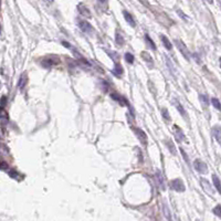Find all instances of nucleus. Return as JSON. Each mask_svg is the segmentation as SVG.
<instances>
[{
	"label": "nucleus",
	"mask_w": 221,
	"mask_h": 221,
	"mask_svg": "<svg viewBox=\"0 0 221 221\" xmlns=\"http://www.w3.org/2000/svg\"><path fill=\"white\" fill-rule=\"evenodd\" d=\"M169 186H170V188H171L172 190L178 191V192H183V191H185V185H184V183H183V180L180 179V178H176V179L171 180L170 184H169Z\"/></svg>",
	"instance_id": "obj_1"
},
{
	"label": "nucleus",
	"mask_w": 221,
	"mask_h": 221,
	"mask_svg": "<svg viewBox=\"0 0 221 221\" xmlns=\"http://www.w3.org/2000/svg\"><path fill=\"white\" fill-rule=\"evenodd\" d=\"M175 43H176L177 48L179 49V51L181 52V54L185 56V59H186L187 61L190 60V53H189V51H188L187 47H186L183 42L180 41V40H176V39H175Z\"/></svg>",
	"instance_id": "obj_2"
},
{
	"label": "nucleus",
	"mask_w": 221,
	"mask_h": 221,
	"mask_svg": "<svg viewBox=\"0 0 221 221\" xmlns=\"http://www.w3.org/2000/svg\"><path fill=\"white\" fill-rule=\"evenodd\" d=\"M194 167H195L196 170L198 172H200V174H207V172H208V167H207L206 163H203V161L200 160V159H196V160L194 161Z\"/></svg>",
	"instance_id": "obj_3"
},
{
	"label": "nucleus",
	"mask_w": 221,
	"mask_h": 221,
	"mask_svg": "<svg viewBox=\"0 0 221 221\" xmlns=\"http://www.w3.org/2000/svg\"><path fill=\"white\" fill-rule=\"evenodd\" d=\"M155 177H156V180H157V184H158V187L160 189L161 191H165L166 190V185H165V178L163 177L161 172L159 170L156 171L155 174Z\"/></svg>",
	"instance_id": "obj_4"
},
{
	"label": "nucleus",
	"mask_w": 221,
	"mask_h": 221,
	"mask_svg": "<svg viewBox=\"0 0 221 221\" xmlns=\"http://www.w3.org/2000/svg\"><path fill=\"white\" fill-rule=\"evenodd\" d=\"M133 131H134V133H135L136 136H137V138L140 140V143H142L143 145H146L147 144V135L144 133V131L139 129V128H133Z\"/></svg>",
	"instance_id": "obj_5"
},
{
	"label": "nucleus",
	"mask_w": 221,
	"mask_h": 221,
	"mask_svg": "<svg viewBox=\"0 0 221 221\" xmlns=\"http://www.w3.org/2000/svg\"><path fill=\"white\" fill-rule=\"evenodd\" d=\"M200 184H201V186H203V189L206 191L208 195H210V196L214 195V190H212L211 184H210L208 180L205 179V178H201V180H200Z\"/></svg>",
	"instance_id": "obj_6"
},
{
	"label": "nucleus",
	"mask_w": 221,
	"mask_h": 221,
	"mask_svg": "<svg viewBox=\"0 0 221 221\" xmlns=\"http://www.w3.org/2000/svg\"><path fill=\"white\" fill-rule=\"evenodd\" d=\"M59 62H60L59 58L55 55H53L52 58H47L45 60L42 61V65H43V67H47V68H49V67H51V65H53V64H58Z\"/></svg>",
	"instance_id": "obj_7"
},
{
	"label": "nucleus",
	"mask_w": 221,
	"mask_h": 221,
	"mask_svg": "<svg viewBox=\"0 0 221 221\" xmlns=\"http://www.w3.org/2000/svg\"><path fill=\"white\" fill-rule=\"evenodd\" d=\"M79 26H80V29H81L83 32H85V33H91V32H93V27L91 26L87 21H81Z\"/></svg>",
	"instance_id": "obj_8"
},
{
	"label": "nucleus",
	"mask_w": 221,
	"mask_h": 221,
	"mask_svg": "<svg viewBox=\"0 0 221 221\" xmlns=\"http://www.w3.org/2000/svg\"><path fill=\"white\" fill-rule=\"evenodd\" d=\"M174 129H175V137H176L177 140L178 142H184L185 139H186V137H185V134L183 133V131L178 126H175Z\"/></svg>",
	"instance_id": "obj_9"
},
{
	"label": "nucleus",
	"mask_w": 221,
	"mask_h": 221,
	"mask_svg": "<svg viewBox=\"0 0 221 221\" xmlns=\"http://www.w3.org/2000/svg\"><path fill=\"white\" fill-rule=\"evenodd\" d=\"M123 15H124V18H125V20H126V22L129 24V26L132 27H135L136 23H135V20H134V18H133V16L129 13V12H127L126 10H124L123 11Z\"/></svg>",
	"instance_id": "obj_10"
},
{
	"label": "nucleus",
	"mask_w": 221,
	"mask_h": 221,
	"mask_svg": "<svg viewBox=\"0 0 221 221\" xmlns=\"http://www.w3.org/2000/svg\"><path fill=\"white\" fill-rule=\"evenodd\" d=\"M123 72H124L123 67L120 63H115L114 69H113V74L115 75V76H117V78H120L122 74H123Z\"/></svg>",
	"instance_id": "obj_11"
},
{
	"label": "nucleus",
	"mask_w": 221,
	"mask_h": 221,
	"mask_svg": "<svg viewBox=\"0 0 221 221\" xmlns=\"http://www.w3.org/2000/svg\"><path fill=\"white\" fill-rule=\"evenodd\" d=\"M212 135L219 144H221V127L220 126H214L212 128Z\"/></svg>",
	"instance_id": "obj_12"
},
{
	"label": "nucleus",
	"mask_w": 221,
	"mask_h": 221,
	"mask_svg": "<svg viewBox=\"0 0 221 221\" xmlns=\"http://www.w3.org/2000/svg\"><path fill=\"white\" fill-rule=\"evenodd\" d=\"M78 9H79V12L82 16H84V17H91V12H90V10H89V8L85 7L83 4H80L79 6H78Z\"/></svg>",
	"instance_id": "obj_13"
},
{
	"label": "nucleus",
	"mask_w": 221,
	"mask_h": 221,
	"mask_svg": "<svg viewBox=\"0 0 221 221\" xmlns=\"http://www.w3.org/2000/svg\"><path fill=\"white\" fill-rule=\"evenodd\" d=\"M212 183H214V186L216 187L218 192L221 195V181H220V179L218 178L217 175H212Z\"/></svg>",
	"instance_id": "obj_14"
},
{
	"label": "nucleus",
	"mask_w": 221,
	"mask_h": 221,
	"mask_svg": "<svg viewBox=\"0 0 221 221\" xmlns=\"http://www.w3.org/2000/svg\"><path fill=\"white\" fill-rule=\"evenodd\" d=\"M160 39H161V42H163V44H164V47H165L166 49H167V50H171L172 49L171 43H170V41H169L168 39H167V37H165V35H163V34H161Z\"/></svg>",
	"instance_id": "obj_15"
},
{
	"label": "nucleus",
	"mask_w": 221,
	"mask_h": 221,
	"mask_svg": "<svg viewBox=\"0 0 221 221\" xmlns=\"http://www.w3.org/2000/svg\"><path fill=\"white\" fill-rule=\"evenodd\" d=\"M26 84H27V74H26V73H23V74H21L20 79H19V82H18L19 89H21V90H22L23 87L26 86Z\"/></svg>",
	"instance_id": "obj_16"
},
{
	"label": "nucleus",
	"mask_w": 221,
	"mask_h": 221,
	"mask_svg": "<svg viewBox=\"0 0 221 221\" xmlns=\"http://www.w3.org/2000/svg\"><path fill=\"white\" fill-rule=\"evenodd\" d=\"M112 98H113V100H115V101H118L122 105H128V103L126 102V100L124 98H122V96H120L118 94H112Z\"/></svg>",
	"instance_id": "obj_17"
},
{
	"label": "nucleus",
	"mask_w": 221,
	"mask_h": 221,
	"mask_svg": "<svg viewBox=\"0 0 221 221\" xmlns=\"http://www.w3.org/2000/svg\"><path fill=\"white\" fill-rule=\"evenodd\" d=\"M174 103H175V105H176L177 109H178V111L180 112V114H181V115H183L184 117H187V113H186V111L184 109V107H183V105L180 104V103H179L178 101H177V100H176L175 102H174Z\"/></svg>",
	"instance_id": "obj_18"
},
{
	"label": "nucleus",
	"mask_w": 221,
	"mask_h": 221,
	"mask_svg": "<svg viewBox=\"0 0 221 221\" xmlns=\"http://www.w3.org/2000/svg\"><path fill=\"white\" fill-rule=\"evenodd\" d=\"M115 42H116V44L118 45V47H120V45H123L124 43V38L123 35L120 33V32H116V37H115Z\"/></svg>",
	"instance_id": "obj_19"
},
{
	"label": "nucleus",
	"mask_w": 221,
	"mask_h": 221,
	"mask_svg": "<svg viewBox=\"0 0 221 221\" xmlns=\"http://www.w3.org/2000/svg\"><path fill=\"white\" fill-rule=\"evenodd\" d=\"M142 56H143V59L146 61L148 64H149V63L153 64L154 63V61H153V59H152V56H150L147 52H142Z\"/></svg>",
	"instance_id": "obj_20"
},
{
	"label": "nucleus",
	"mask_w": 221,
	"mask_h": 221,
	"mask_svg": "<svg viewBox=\"0 0 221 221\" xmlns=\"http://www.w3.org/2000/svg\"><path fill=\"white\" fill-rule=\"evenodd\" d=\"M8 114L6 112H4V109H1V123H2V125H6V123H8Z\"/></svg>",
	"instance_id": "obj_21"
},
{
	"label": "nucleus",
	"mask_w": 221,
	"mask_h": 221,
	"mask_svg": "<svg viewBox=\"0 0 221 221\" xmlns=\"http://www.w3.org/2000/svg\"><path fill=\"white\" fill-rule=\"evenodd\" d=\"M145 39H146L147 43L150 45V48H152L153 50H156V44H155V42L152 40V38H150L148 34H146V35H145Z\"/></svg>",
	"instance_id": "obj_22"
},
{
	"label": "nucleus",
	"mask_w": 221,
	"mask_h": 221,
	"mask_svg": "<svg viewBox=\"0 0 221 221\" xmlns=\"http://www.w3.org/2000/svg\"><path fill=\"white\" fill-rule=\"evenodd\" d=\"M211 104L214 105V107H216L217 109H221V103L218 98H211Z\"/></svg>",
	"instance_id": "obj_23"
},
{
	"label": "nucleus",
	"mask_w": 221,
	"mask_h": 221,
	"mask_svg": "<svg viewBox=\"0 0 221 221\" xmlns=\"http://www.w3.org/2000/svg\"><path fill=\"white\" fill-rule=\"evenodd\" d=\"M125 61H126L127 63L132 64L133 62H134V55H133L132 53H129V52L125 53Z\"/></svg>",
	"instance_id": "obj_24"
},
{
	"label": "nucleus",
	"mask_w": 221,
	"mask_h": 221,
	"mask_svg": "<svg viewBox=\"0 0 221 221\" xmlns=\"http://www.w3.org/2000/svg\"><path fill=\"white\" fill-rule=\"evenodd\" d=\"M199 98H200V102H201L203 106L207 107V106H208V104H209V100H208V98H207L206 95H200V96H199Z\"/></svg>",
	"instance_id": "obj_25"
},
{
	"label": "nucleus",
	"mask_w": 221,
	"mask_h": 221,
	"mask_svg": "<svg viewBox=\"0 0 221 221\" xmlns=\"http://www.w3.org/2000/svg\"><path fill=\"white\" fill-rule=\"evenodd\" d=\"M163 210H164V214H165V217L170 220V219H171V216H170L169 209H168V207L166 206V203H164V206H163Z\"/></svg>",
	"instance_id": "obj_26"
},
{
	"label": "nucleus",
	"mask_w": 221,
	"mask_h": 221,
	"mask_svg": "<svg viewBox=\"0 0 221 221\" xmlns=\"http://www.w3.org/2000/svg\"><path fill=\"white\" fill-rule=\"evenodd\" d=\"M214 214L217 216V217H220L221 218V206L219 205V206L214 207Z\"/></svg>",
	"instance_id": "obj_27"
},
{
	"label": "nucleus",
	"mask_w": 221,
	"mask_h": 221,
	"mask_svg": "<svg viewBox=\"0 0 221 221\" xmlns=\"http://www.w3.org/2000/svg\"><path fill=\"white\" fill-rule=\"evenodd\" d=\"M161 114H163V117L165 118L166 120H170V117H169V113L166 109H161Z\"/></svg>",
	"instance_id": "obj_28"
},
{
	"label": "nucleus",
	"mask_w": 221,
	"mask_h": 221,
	"mask_svg": "<svg viewBox=\"0 0 221 221\" xmlns=\"http://www.w3.org/2000/svg\"><path fill=\"white\" fill-rule=\"evenodd\" d=\"M180 153H181V155H183V157L185 158V160H186V163H187V164H189V158H188L187 154L185 153V152H184V149H183V148H180Z\"/></svg>",
	"instance_id": "obj_29"
},
{
	"label": "nucleus",
	"mask_w": 221,
	"mask_h": 221,
	"mask_svg": "<svg viewBox=\"0 0 221 221\" xmlns=\"http://www.w3.org/2000/svg\"><path fill=\"white\" fill-rule=\"evenodd\" d=\"M9 175L13 178V179H17L18 178V172L16 171V170H11V171H9Z\"/></svg>",
	"instance_id": "obj_30"
},
{
	"label": "nucleus",
	"mask_w": 221,
	"mask_h": 221,
	"mask_svg": "<svg viewBox=\"0 0 221 221\" xmlns=\"http://www.w3.org/2000/svg\"><path fill=\"white\" fill-rule=\"evenodd\" d=\"M1 169L4 170V171H7L8 170V164L6 163V161H1Z\"/></svg>",
	"instance_id": "obj_31"
},
{
	"label": "nucleus",
	"mask_w": 221,
	"mask_h": 221,
	"mask_svg": "<svg viewBox=\"0 0 221 221\" xmlns=\"http://www.w3.org/2000/svg\"><path fill=\"white\" fill-rule=\"evenodd\" d=\"M166 145H168V146H169V149H170V152H171V154H174V155L176 154V152H175V149H174V147H172V144H171V142H170V140H168V142H167V144H166Z\"/></svg>",
	"instance_id": "obj_32"
},
{
	"label": "nucleus",
	"mask_w": 221,
	"mask_h": 221,
	"mask_svg": "<svg viewBox=\"0 0 221 221\" xmlns=\"http://www.w3.org/2000/svg\"><path fill=\"white\" fill-rule=\"evenodd\" d=\"M177 12H178V15H179L180 17H181V18L184 19V20H188V17H187L186 15H184V13L181 12V10H177Z\"/></svg>",
	"instance_id": "obj_33"
},
{
	"label": "nucleus",
	"mask_w": 221,
	"mask_h": 221,
	"mask_svg": "<svg viewBox=\"0 0 221 221\" xmlns=\"http://www.w3.org/2000/svg\"><path fill=\"white\" fill-rule=\"evenodd\" d=\"M6 102H7V98H6V96H2V101H1V109H4V106H6Z\"/></svg>",
	"instance_id": "obj_34"
},
{
	"label": "nucleus",
	"mask_w": 221,
	"mask_h": 221,
	"mask_svg": "<svg viewBox=\"0 0 221 221\" xmlns=\"http://www.w3.org/2000/svg\"><path fill=\"white\" fill-rule=\"evenodd\" d=\"M62 43H63V44H64V47H65V48H69V49H70V48H71V44H70V43H68V42H65V41H62Z\"/></svg>",
	"instance_id": "obj_35"
},
{
	"label": "nucleus",
	"mask_w": 221,
	"mask_h": 221,
	"mask_svg": "<svg viewBox=\"0 0 221 221\" xmlns=\"http://www.w3.org/2000/svg\"><path fill=\"white\" fill-rule=\"evenodd\" d=\"M98 1H100V2H101V4H105V2H106V1H107V0H98Z\"/></svg>",
	"instance_id": "obj_36"
},
{
	"label": "nucleus",
	"mask_w": 221,
	"mask_h": 221,
	"mask_svg": "<svg viewBox=\"0 0 221 221\" xmlns=\"http://www.w3.org/2000/svg\"><path fill=\"white\" fill-rule=\"evenodd\" d=\"M207 2H209V4H212L214 2V0H206Z\"/></svg>",
	"instance_id": "obj_37"
},
{
	"label": "nucleus",
	"mask_w": 221,
	"mask_h": 221,
	"mask_svg": "<svg viewBox=\"0 0 221 221\" xmlns=\"http://www.w3.org/2000/svg\"><path fill=\"white\" fill-rule=\"evenodd\" d=\"M47 1H48V2H50V4H52L54 0H47Z\"/></svg>",
	"instance_id": "obj_38"
},
{
	"label": "nucleus",
	"mask_w": 221,
	"mask_h": 221,
	"mask_svg": "<svg viewBox=\"0 0 221 221\" xmlns=\"http://www.w3.org/2000/svg\"><path fill=\"white\" fill-rule=\"evenodd\" d=\"M220 67H221V58H220Z\"/></svg>",
	"instance_id": "obj_39"
}]
</instances>
